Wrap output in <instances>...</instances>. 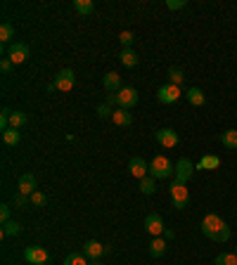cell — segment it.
Wrapping results in <instances>:
<instances>
[{
    "label": "cell",
    "instance_id": "cell-32",
    "mask_svg": "<svg viewBox=\"0 0 237 265\" xmlns=\"http://www.w3.org/2000/svg\"><path fill=\"white\" fill-rule=\"evenodd\" d=\"M31 204L40 209V206H45V204H47V196L43 194V192H38V189H36V192L31 194Z\"/></svg>",
    "mask_w": 237,
    "mask_h": 265
},
{
    "label": "cell",
    "instance_id": "cell-24",
    "mask_svg": "<svg viewBox=\"0 0 237 265\" xmlns=\"http://www.w3.org/2000/svg\"><path fill=\"white\" fill-rule=\"evenodd\" d=\"M3 237H17V234L22 232V225L17 223V220H10V223H3Z\"/></svg>",
    "mask_w": 237,
    "mask_h": 265
},
{
    "label": "cell",
    "instance_id": "cell-35",
    "mask_svg": "<svg viewBox=\"0 0 237 265\" xmlns=\"http://www.w3.org/2000/svg\"><path fill=\"white\" fill-rule=\"evenodd\" d=\"M26 204H31V196L17 192V194H15V206H26Z\"/></svg>",
    "mask_w": 237,
    "mask_h": 265
},
{
    "label": "cell",
    "instance_id": "cell-26",
    "mask_svg": "<svg viewBox=\"0 0 237 265\" xmlns=\"http://www.w3.org/2000/svg\"><path fill=\"white\" fill-rule=\"evenodd\" d=\"M26 121H29V116L24 114V111H12V116H10V128H24L26 125Z\"/></svg>",
    "mask_w": 237,
    "mask_h": 265
},
{
    "label": "cell",
    "instance_id": "cell-1",
    "mask_svg": "<svg viewBox=\"0 0 237 265\" xmlns=\"http://www.w3.org/2000/svg\"><path fill=\"white\" fill-rule=\"evenodd\" d=\"M202 232H204V237H209L216 244H225L230 239V234H232L228 223L221 216H216V213H206L202 218Z\"/></svg>",
    "mask_w": 237,
    "mask_h": 265
},
{
    "label": "cell",
    "instance_id": "cell-36",
    "mask_svg": "<svg viewBox=\"0 0 237 265\" xmlns=\"http://www.w3.org/2000/svg\"><path fill=\"white\" fill-rule=\"evenodd\" d=\"M10 206L8 204H3V206H0V223H10Z\"/></svg>",
    "mask_w": 237,
    "mask_h": 265
},
{
    "label": "cell",
    "instance_id": "cell-38",
    "mask_svg": "<svg viewBox=\"0 0 237 265\" xmlns=\"http://www.w3.org/2000/svg\"><path fill=\"white\" fill-rule=\"evenodd\" d=\"M107 104H109V107H114V104H116V107H118V97H116V93H109V95H107Z\"/></svg>",
    "mask_w": 237,
    "mask_h": 265
},
{
    "label": "cell",
    "instance_id": "cell-34",
    "mask_svg": "<svg viewBox=\"0 0 237 265\" xmlns=\"http://www.w3.org/2000/svg\"><path fill=\"white\" fill-rule=\"evenodd\" d=\"M183 8H188L185 0H166V10H183Z\"/></svg>",
    "mask_w": 237,
    "mask_h": 265
},
{
    "label": "cell",
    "instance_id": "cell-16",
    "mask_svg": "<svg viewBox=\"0 0 237 265\" xmlns=\"http://www.w3.org/2000/svg\"><path fill=\"white\" fill-rule=\"evenodd\" d=\"M221 166V159L216 154H206V156H202V161L197 164V171H216Z\"/></svg>",
    "mask_w": 237,
    "mask_h": 265
},
{
    "label": "cell",
    "instance_id": "cell-40",
    "mask_svg": "<svg viewBox=\"0 0 237 265\" xmlns=\"http://www.w3.org/2000/svg\"><path fill=\"white\" fill-rule=\"evenodd\" d=\"M90 265H102V263H100V260H93V263H90Z\"/></svg>",
    "mask_w": 237,
    "mask_h": 265
},
{
    "label": "cell",
    "instance_id": "cell-6",
    "mask_svg": "<svg viewBox=\"0 0 237 265\" xmlns=\"http://www.w3.org/2000/svg\"><path fill=\"white\" fill-rule=\"evenodd\" d=\"M181 88L173 86V83H166V86H161L157 90V100L161 102V104H175V102L181 100Z\"/></svg>",
    "mask_w": 237,
    "mask_h": 265
},
{
    "label": "cell",
    "instance_id": "cell-3",
    "mask_svg": "<svg viewBox=\"0 0 237 265\" xmlns=\"http://www.w3.org/2000/svg\"><path fill=\"white\" fill-rule=\"evenodd\" d=\"M175 173V166L171 164V161H168V159H166L164 154H157L154 156V159H152L150 161V175L154 180H159V178H168V175H173Z\"/></svg>",
    "mask_w": 237,
    "mask_h": 265
},
{
    "label": "cell",
    "instance_id": "cell-2",
    "mask_svg": "<svg viewBox=\"0 0 237 265\" xmlns=\"http://www.w3.org/2000/svg\"><path fill=\"white\" fill-rule=\"evenodd\" d=\"M168 192H171V204H173V209H178V211L188 209L190 192H188V185H185V182H178V180H173V182L168 185Z\"/></svg>",
    "mask_w": 237,
    "mask_h": 265
},
{
    "label": "cell",
    "instance_id": "cell-10",
    "mask_svg": "<svg viewBox=\"0 0 237 265\" xmlns=\"http://www.w3.org/2000/svg\"><path fill=\"white\" fill-rule=\"evenodd\" d=\"M8 57L12 64H24L26 57H29V45L26 43H12L8 47Z\"/></svg>",
    "mask_w": 237,
    "mask_h": 265
},
{
    "label": "cell",
    "instance_id": "cell-27",
    "mask_svg": "<svg viewBox=\"0 0 237 265\" xmlns=\"http://www.w3.org/2000/svg\"><path fill=\"white\" fill-rule=\"evenodd\" d=\"M140 192H142V194H147V196L157 192V182H154V178H152V175H147V178L140 180Z\"/></svg>",
    "mask_w": 237,
    "mask_h": 265
},
{
    "label": "cell",
    "instance_id": "cell-14",
    "mask_svg": "<svg viewBox=\"0 0 237 265\" xmlns=\"http://www.w3.org/2000/svg\"><path fill=\"white\" fill-rule=\"evenodd\" d=\"M102 86H104V90H107V93H118V90H121V76H118L116 71L104 74Z\"/></svg>",
    "mask_w": 237,
    "mask_h": 265
},
{
    "label": "cell",
    "instance_id": "cell-12",
    "mask_svg": "<svg viewBox=\"0 0 237 265\" xmlns=\"http://www.w3.org/2000/svg\"><path fill=\"white\" fill-rule=\"evenodd\" d=\"M128 171H131V175L138 180L147 178V173H150V166H147V161L142 159V156H133L131 161H128Z\"/></svg>",
    "mask_w": 237,
    "mask_h": 265
},
{
    "label": "cell",
    "instance_id": "cell-13",
    "mask_svg": "<svg viewBox=\"0 0 237 265\" xmlns=\"http://www.w3.org/2000/svg\"><path fill=\"white\" fill-rule=\"evenodd\" d=\"M36 185H38V180L33 178L31 173H24L22 178H19V182H17V192H22V194L31 196L33 192H36Z\"/></svg>",
    "mask_w": 237,
    "mask_h": 265
},
{
    "label": "cell",
    "instance_id": "cell-11",
    "mask_svg": "<svg viewBox=\"0 0 237 265\" xmlns=\"http://www.w3.org/2000/svg\"><path fill=\"white\" fill-rule=\"evenodd\" d=\"M145 230H147L152 237H159V234H164V232H166L164 218H161L159 213H150V216L145 218Z\"/></svg>",
    "mask_w": 237,
    "mask_h": 265
},
{
    "label": "cell",
    "instance_id": "cell-39",
    "mask_svg": "<svg viewBox=\"0 0 237 265\" xmlns=\"http://www.w3.org/2000/svg\"><path fill=\"white\" fill-rule=\"evenodd\" d=\"M57 90V86H55V81H52V83H47V93H55Z\"/></svg>",
    "mask_w": 237,
    "mask_h": 265
},
{
    "label": "cell",
    "instance_id": "cell-20",
    "mask_svg": "<svg viewBox=\"0 0 237 265\" xmlns=\"http://www.w3.org/2000/svg\"><path fill=\"white\" fill-rule=\"evenodd\" d=\"M121 64H124V67H128V69H133V67H138V55H135L133 50H131V47H124V50H121Z\"/></svg>",
    "mask_w": 237,
    "mask_h": 265
},
{
    "label": "cell",
    "instance_id": "cell-15",
    "mask_svg": "<svg viewBox=\"0 0 237 265\" xmlns=\"http://www.w3.org/2000/svg\"><path fill=\"white\" fill-rule=\"evenodd\" d=\"M104 251H107V246H102V244H100V242H95V239L86 242V246H83V253H86L88 258H93V260H97V258L102 256Z\"/></svg>",
    "mask_w": 237,
    "mask_h": 265
},
{
    "label": "cell",
    "instance_id": "cell-23",
    "mask_svg": "<svg viewBox=\"0 0 237 265\" xmlns=\"http://www.w3.org/2000/svg\"><path fill=\"white\" fill-rule=\"evenodd\" d=\"M166 76H168V83H173V86L181 88V83L185 81V74H183V69H178V67H171V69L166 71Z\"/></svg>",
    "mask_w": 237,
    "mask_h": 265
},
{
    "label": "cell",
    "instance_id": "cell-33",
    "mask_svg": "<svg viewBox=\"0 0 237 265\" xmlns=\"http://www.w3.org/2000/svg\"><path fill=\"white\" fill-rule=\"evenodd\" d=\"M118 40H121V45L124 47H131V43L135 40V36L131 31H121V36H118Z\"/></svg>",
    "mask_w": 237,
    "mask_h": 265
},
{
    "label": "cell",
    "instance_id": "cell-22",
    "mask_svg": "<svg viewBox=\"0 0 237 265\" xmlns=\"http://www.w3.org/2000/svg\"><path fill=\"white\" fill-rule=\"evenodd\" d=\"M19 130L17 128H8V130H3V142L8 145V147H15V145H19Z\"/></svg>",
    "mask_w": 237,
    "mask_h": 265
},
{
    "label": "cell",
    "instance_id": "cell-19",
    "mask_svg": "<svg viewBox=\"0 0 237 265\" xmlns=\"http://www.w3.org/2000/svg\"><path fill=\"white\" fill-rule=\"evenodd\" d=\"M166 253V239H161V237H154L150 244V256L152 258H161Z\"/></svg>",
    "mask_w": 237,
    "mask_h": 265
},
{
    "label": "cell",
    "instance_id": "cell-25",
    "mask_svg": "<svg viewBox=\"0 0 237 265\" xmlns=\"http://www.w3.org/2000/svg\"><path fill=\"white\" fill-rule=\"evenodd\" d=\"M74 10L79 12V15H93V0H74Z\"/></svg>",
    "mask_w": 237,
    "mask_h": 265
},
{
    "label": "cell",
    "instance_id": "cell-8",
    "mask_svg": "<svg viewBox=\"0 0 237 265\" xmlns=\"http://www.w3.org/2000/svg\"><path fill=\"white\" fill-rule=\"evenodd\" d=\"M154 138H157V142L166 149L175 147V145L181 142V138H178V132H175L173 128H159V130L154 132Z\"/></svg>",
    "mask_w": 237,
    "mask_h": 265
},
{
    "label": "cell",
    "instance_id": "cell-17",
    "mask_svg": "<svg viewBox=\"0 0 237 265\" xmlns=\"http://www.w3.org/2000/svg\"><path fill=\"white\" fill-rule=\"evenodd\" d=\"M185 100H188L192 107H204L206 97H204V93H202L199 88H190L188 93H185Z\"/></svg>",
    "mask_w": 237,
    "mask_h": 265
},
{
    "label": "cell",
    "instance_id": "cell-31",
    "mask_svg": "<svg viewBox=\"0 0 237 265\" xmlns=\"http://www.w3.org/2000/svg\"><path fill=\"white\" fill-rule=\"evenodd\" d=\"M95 114H97L100 118H111V116H114V111H111V107L107 104V102H104V104H100V107L95 109Z\"/></svg>",
    "mask_w": 237,
    "mask_h": 265
},
{
    "label": "cell",
    "instance_id": "cell-7",
    "mask_svg": "<svg viewBox=\"0 0 237 265\" xmlns=\"http://www.w3.org/2000/svg\"><path fill=\"white\" fill-rule=\"evenodd\" d=\"M116 97H118V109H131V107L138 104V90L131 88V86L121 88V90L116 93Z\"/></svg>",
    "mask_w": 237,
    "mask_h": 265
},
{
    "label": "cell",
    "instance_id": "cell-9",
    "mask_svg": "<svg viewBox=\"0 0 237 265\" xmlns=\"http://www.w3.org/2000/svg\"><path fill=\"white\" fill-rule=\"evenodd\" d=\"M74 83H76V74L71 69H62L55 76V86H57V90H62V93H69L71 88H74Z\"/></svg>",
    "mask_w": 237,
    "mask_h": 265
},
{
    "label": "cell",
    "instance_id": "cell-37",
    "mask_svg": "<svg viewBox=\"0 0 237 265\" xmlns=\"http://www.w3.org/2000/svg\"><path fill=\"white\" fill-rule=\"evenodd\" d=\"M0 71H3V74H10V71H12V62H10V57H5V59L0 62Z\"/></svg>",
    "mask_w": 237,
    "mask_h": 265
},
{
    "label": "cell",
    "instance_id": "cell-30",
    "mask_svg": "<svg viewBox=\"0 0 237 265\" xmlns=\"http://www.w3.org/2000/svg\"><path fill=\"white\" fill-rule=\"evenodd\" d=\"M213 263L216 265H237V256L235 253H218Z\"/></svg>",
    "mask_w": 237,
    "mask_h": 265
},
{
    "label": "cell",
    "instance_id": "cell-41",
    "mask_svg": "<svg viewBox=\"0 0 237 265\" xmlns=\"http://www.w3.org/2000/svg\"><path fill=\"white\" fill-rule=\"evenodd\" d=\"M235 256H237V246H235Z\"/></svg>",
    "mask_w": 237,
    "mask_h": 265
},
{
    "label": "cell",
    "instance_id": "cell-4",
    "mask_svg": "<svg viewBox=\"0 0 237 265\" xmlns=\"http://www.w3.org/2000/svg\"><path fill=\"white\" fill-rule=\"evenodd\" d=\"M195 171H197V166L192 164L188 156H181V159L175 161V173H173V175H175L178 182H185V185H188V180L195 175Z\"/></svg>",
    "mask_w": 237,
    "mask_h": 265
},
{
    "label": "cell",
    "instance_id": "cell-29",
    "mask_svg": "<svg viewBox=\"0 0 237 265\" xmlns=\"http://www.w3.org/2000/svg\"><path fill=\"white\" fill-rule=\"evenodd\" d=\"M64 265H90L86 253H69L64 258Z\"/></svg>",
    "mask_w": 237,
    "mask_h": 265
},
{
    "label": "cell",
    "instance_id": "cell-18",
    "mask_svg": "<svg viewBox=\"0 0 237 265\" xmlns=\"http://www.w3.org/2000/svg\"><path fill=\"white\" fill-rule=\"evenodd\" d=\"M111 121H114L118 128H128V125L133 123V116L128 114V109H116L114 111V116H111Z\"/></svg>",
    "mask_w": 237,
    "mask_h": 265
},
{
    "label": "cell",
    "instance_id": "cell-21",
    "mask_svg": "<svg viewBox=\"0 0 237 265\" xmlns=\"http://www.w3.org/2000/svg\"><path fill=\"white\" fill-rule=\"evenodd\" d=\"M221 142L225 149H237V130L235 128H230V130H225L221 135Z\"/></svg>",
    "mask_w": 237,
    "mask_h": 265
},
{
    "label": "cell",
    "instance_id": "cell-5",
    "mask_svg": "<svg viewBox=\"0 0 237 265\" xmlns=\"http://www.w3.org/2000/svg\"><path fill=\"white\" fill-rule=\"evenodd\" d=\"M24 260L31 265H47L50 263V253L43 246H29V249L24 251Z\"/></svg>",
    "mask_w": 237,
    "mask_h": 265
},
{
    "label": "cell",
    "instance_id": "cell-28",
    "mask_svg": "<svg viewBox=\"0 0 237 265\" xmlns=\"http://www.w3.org/2000/svg\"><path fill=\"white\" fill-rule=\"evenodd\" d=\"M12 38H15V26L10 22H3V26H0V40H3V43H10Z\"/></svg>",
    "mask_w": 237,
    "mask_h": 265
}]
</instances>
